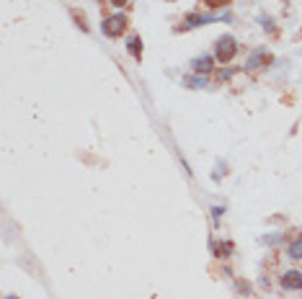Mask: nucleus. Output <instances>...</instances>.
<instances>
[{
	"mask_svg": "<svg viewBox=\"0 0 302 299\" xmlns=\"http://www.w3.org/2000/svg\"><path fill=\"white\" fill-rule=\"evenodd\" d=\"M281 286L289 289V292H300L302 289V271H287L281 276Z\"/></svg>",
	"mask_w": 302,
	"mask_h": 299,
	"instance_id": "20e7f679",
	"label": "nucleus"
},
{
	"mask_svg": "<svg viewBox=\"0 0 302 299\" xmlns=\"http://www.w3.org/2000/svg\"><path fill=\"white\" fill-rule=\"evenodd\" d=\"M207 8H225V5H230V0H201Z\"/></svg>",
	"mask_w": 302,
	"mask_h": 299,
	"instance_id": "9b49d317",
	"label": "nucleus"
},
{
	"mask_svg": "<svg viewBox=\"0 0 302 299\" xmlns=\"http://www.w3.org/2000/svg\"><path fill=\"white\" fill-rule=\"evenodd\" d=\"M269 62H271V54H269L266 49H256L251 57L245 60L243 67H245V70H259V67H266Z\"/></svg>",
	"mask_w": 302,
	"mask_h": 299,
	"instance_id": "7ed1b4c3",
	"label": "nucleus"
},
{
	"mask_svg": "<svg viewBox=\"0 0 302 299\" xmlns=\"http://www.w3.org/2000/svg\"><path fill=\"white\" fill-rule=\"evenodd\" d=\"M212 250L217 258H227L230 256V245H225V242H212Z\"/></svg>",
	"mask_w": 302,
	"mask_h": 299,
	"instance_id": "1a4fd4ad",
	"label": "nucleus"
},
{
	"mask_svg": "<svg viewBox=\"0 0 302 299\" xmlns=\"http://www.w3.org/2000/svg\"><path fill=\"white\" fill-rule=\"evenodd\" d=\"M127 52H129L134 60H142V39H140V36H129V41H127Z\"/></svg>",
	"mask_w": 302,
	"mask_h": 299,
	"instance_id": "423d86ee",
	"label": "nucleus"
},
{
	"mask_svg": "<svg viewBox=\"0 0 302 299\" xmlns=\"http://www.w3.org/2000/svg\"><path fill=\"white\" fill-rule=\"evenodd\" d=\"M184 83L186 85H204V80H201V78H186Z\"/></svg>",
	"mask_w": 302,
	"mask_h": 299,
	"instance_id": "f8f14e48",
	"label": "nucleus"
},
{
	"mask_svg": "<svg viewBox=\"0 0 302 299\" xmlns=\"http://www.w3.org/2000/svg\"><path fill=\"white\" fill-rule=\"evenodd\" d=\"M127 26H129L127 16H124V13H114V16L104 18V23H101V31H104L108 39H116V36H122V34L127 31Z\"/></svg>",
	"mask_w": 302,
	"mask_h": 299,
	"instance_id": "f257e3e1",
	"label": "nucleus"
},
{
	"mask_svg": "<svg viewBox=\"0 0 302 299\" xmlns=\"http://www.w3.org/2000/svg\"><path fill=\"white\" fill-rule=\"evenodd\" d=\"M237 289H240V292H243L245 297L251 294V284H245V281H237Z\"/></svg>",
	"mask_w": 302,
	"mask_h": 299,
	"instance_id": "ddd939ff",
	"label": "nucleus"
},
{
	"mask_svg": "<svg viewBox=\"0 0 302 299\" xmlns=\"http://www.w3.org/2000/svg\"><path fill=\"white\" fill-rule=\"evenodd\" d=\"M72 18H75V23H78L83 31H88V29H90V26H88V21H86V16L80 13V11H72Z\"/></svg>",
	"mask_w": 302,
	"mask_h": 299,
	"instance_id": "9d476101",
	"label": "nucleus"
},
{
	"mask_svg": "<svg viewBox=\"0 0 302 299\" xmlns=\"http://www.w3.org/2000/svg\"><path fill=\"white\" fill-rule=\"evenodd\" d=\"M212 21H217V16H199V13H191V16H186V21H184V26H181V29H194V26L212 23Z\"/></svg>",
	"mask_w": 302,
	"mask_h": 299,
	"instance_id": "39448f33",
	"label": "nucleus"
},
{
	"mask_svg": "<svg viewBox=\"0 0 302 299\" xmlns=\"http://www.w3.org/2000/svg\"><path fill=\"white\" fill-rule=\"evenodd\" d=\"M237 54V41L233 39V36H219L217 39V47H215V57H217V62H230L233 57Z\"/></svg>",
	"mask_w": 302,
	"mask_h": 299,
	"instance_id": "f03ea898",
	"label": "nucleus"
},
{
	"mask_svg": "<svg viewBox=\"0 0 302 299\" xmlns=\"http://www.w3.org/2000/svg\"><path fill=\"white\" fill-rule=\"evenodd\" d=\"M212 65H215L212 57H196L194 62H191V70H194V72H209Z\"/></svg>",
	"mask_w": 302,
	"mask_h": 299,
	"instance_id": "0eeeda50",
	"label": "nucleus"
},
{
	"mask_svg": "<svg viewBox=\"0 0 302 299\" xmlns=\"http://www.w3.org/2000/svg\"><path fill=\"white\" fill-rule=\"evenodd\" d=\"M108 3H111L114 8H122V5H127V3H129V0H108Z\"/></svg>",
	"mask_w": 302,
	"mask_h": 299,
	"instance_id": "2eb2a0df",
	"label": "nucleus"
},
{
	"mask_svg": "<svg viewBox=\"0 0 302 299\" xmlns=\"http://www.w3.org/2000/svg\"><path fill=\"white\" fill-rule=\"evenodd\" d=\"M287 253H289V258H295V260H300V258H302V238H297L295 242H289V248H287Z\"/></svg>",
	"mask_w": 302,
	"mask_h": 299,
	"instance_id": "6e6552de",
	"label": "nucleus"
},
{
	"mask_svg": "<svg viewBox=\"0 0 302 299\" xmlns=\"http://www.w3.org/2000/svg\"><path fill=\"white\" fill-rule=\"evenodd\" d=\"M222 212H225L222 206H215V209H212V217H215V219H219V217H222Z\"/></svg>",
	"mask_w": 302,
	"mask_h": 299,
	"instance_id": "4468645a",
	"label": "nucleus"
}]
</instances>
